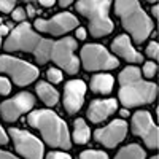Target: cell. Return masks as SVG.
<instances>
[{"label": "cell", "mask_w": 159, "mask_h": 159, "mask_svg": "<svg viewBox=\"0 0 159 159\" xmlns=\"http://www.w3.org/2000/svg\"><path fill=\"white\" fill-rule=\"evenodd\" d=\"M7 51H21L34 54L38 64L54 62L70 75L78 73L80 61L75 54L76 40L65 37L61 40H48L38 35L27 22H21L11 30L5 42Z\"/></svg>", "instance_id": "6da1fadb"}, {"label": "cell", "mask_w": 159, "mask_h": 159, "mask_svg": "<svg viewBox=\"0 0 159 159\" xmlns=\"http://www.w3.org/2000/svg\"><path fill=\"white\" fill-rule=\"evenodd\" d=\"M157 94L154 83L145 81L142 72L137 67H126L119 73V91L118 97L124 107H139V105L153 103Z\"/></svg>", "instance_id": "7a4b0ae2"}, {"label": "cell", "mask_w": 159, "mask_h": 159, "mask_svg": "<svg viewBox=\"0 0 159 159\" xmlns=\"http://www.w3.org/2000/svg\"><path fill=\"white\" fill-rule=\"evenodd\" d=\"M27 123L38 129L43 140L52 148H70V134L65 121L51 110H35L29 115Z\"/></svg>", "instance_id": "3957f363"}, {"label": "cell", "mask_w": 159, "mask_h": 159, "mask_svg": "<svg viewBox=\"0 0 159 159\" xmlns=\"http://www.w3.org/2000/svg\"><path fill=\"white\" fill-rule=\"evenodd\" d=\"M115 15L121 19L123 27L132 35L135 43H143L153 32V21L139 2H115Z\"/></svg>", "instance_id": "277c9868"}, {"label": "cell", "mask_w": 159, "mask_h": 159, "mask_svg": "<svg viewBox=\"0 0 159 159\" xmlns=\"http://www.w3.org/2000/svg\"><path fill=\"white\" fill-rule=\"evenodd\" d=\"M111 3L107 0H81L76 2V11L89 21V32L92 37H105L113 32L115 25L108 15Z\"/></svg>", "instance_id": "5b68a950"}, {"label": "cell", "mask_w": 159, "mask_h": 159, "mask_svg": "<svg viewBox=\"0 0 159 159\" xmlns=\"http://www.w3.org/2000/svg\"><path fill=\"white\" fill-rule=\"evenodd\" d=\"M80 59H81L83 67L89 72L111 70L119 65V61L111 52H108L107 48L102 45H96V43H89L83 46L81 52H80Z\"/></svg>", "instance_id": "8992f818"}, {"label": "cell", "mask_w": 159, "mask_h": 159, "mask_svg": "<svg viewBox=\"0 0 159 159\" xmlns=\"http://www.w3.org/2000/svg\"><path fill=\"white\" fill-rule=\"evenodd\" d=\"M0 72L8 73L18 86H27L38 78V69L35 65L13 56H0Z\"/></svg>", "instance_id": "52a82bcc"}, {"label": "cell", "mask_w": 159, "mask_h": 159, "mask_svg": "<svg viewBox=\"0 0 159 159\" xmlns=\"http://www.w3.org/2000/svg\"><path fill=\"white\" fill-rule=\"evenodd\" d=\"M10 137L13 139L16 151L25 159H43V143L35 135L24 129H10Z\"/></svg>", "instance_id": "ba28073f"}, {"label": "cell", "mask_w": 159, "mask_h": 159, "mask_svg": "<svg viewBox=\"0 0 159 159\" xmlns=\"http://www.w3.org/2000/svg\"><path fill=\"white\" fill-rule=\"evenodd\" d=\"M132 132L137 137H140L150 150L157 148V140H159L157 126L154 124L153 118L148 111L140 110L134 113V116H132Z\"/></svg>", "instance_id": "9c48e42d"}, {"label": "cell", "mask_w": 159, "mask_h": 159, "mask_svg": "<svg viewBox=\"0 0 159 159\" xmlns=\"http://www.w3.org/2000/svg\"><path fill=\"white\" fill-rule=\"evenodd\" d=\"M34 25L38 32H46L51 35H64L70 32L72 29L78 27V19L72 13H59V15L52 16L51 19L38 18L35 19Z\"/></svg>", "instance_id": "30bf717a"}, {"label": "cell", "mask_w": 159, "mask_h": 159, "mask_svg": "<svg viewBox=\"0 0 159 159\" xmlns=\"http://www.w3.org/2000/svg\"><path fill=\"white\" fill-rule=\"evenodd\" d=\"M34 105H35V100L30 92H19L13 99H8L0 103V115H2L5 121L13 123L25 111L32 110Z\"/></svg>", "instance_id": "8fae6325"}, {"label": "cell", "mask_w": 159, "mask_h": 159, "mask_svg": "<svg viewBox=\"0 0 159 159\" xmlns=\"http://www.w3.org/2000/svg\"><path fill=\"white\" fill-rule=\"evenodd\" d=\"M127 134V123L124 119H113V121L102 129L94 132V139L107 148H115L126 139Z\"/></svg>", "instance_id": "7c38bea8"}, {"label": "cell", "mask_w": 159, "mask_h": 159, "mask_svg": "<svg viewBox=\"0 0 159 159\" xmlns=\"http://www.w3.org/2000/svg\"><path fill=\"white\" fill-rule=\"evenodd\" d=\"M86 96V84L83 80H72L64 89V107L69 115H75L83 107Z\"/></svg>", "instance_id": "4fadbf2b"}, {"label": "cell", "mask_w": 159, "mask_h": 159, "mask_svg": "<svg viewBox=\"0 0 159 159\" xmlns=\"http://www.w3.org/2000/svg\"><path fill=\"white\" fill-rule=\"evenodd\" d=\"M111 51L116 56L123 57L124 61L132 62V64H140L143 61V56L139 51L134 49V46H132V43H130V38L127 35L116 37L113 40V43H111Z\"/></svg>", "instance_id": "5bb4252c"}, {"label": "cell", "mask_w": 159, "mask_h": 159, "mask_svg": "<svg viewBox=\"0 0 159 159\" xmlns=\"http://www.w3.org/2000/svg\"><path fill=\"white\" fill-rule=\"evenodd\" d=\"M118 108L116 99H103V100H94L91 102L88 108V118L92 123H102L105 121L110 115H113Z\"/></svg>", "instance_id": "9a60e30c"}, {"label": "cell", "mask_w": 159, "mask_h": 159, "mask_svg": "<svg viewBox=\"0 0 159 159\" xmlns=\"http://www.w3.org/2000/svg\"><path fill=\"white\" fill-rule=\"evenodd\" d=\"M115 84V80L108 73H99L91 78V91L97 94H110Z\"/></svg>", "instance_id": "2e32d148"}, {"label": "cell", "mask_w": 159, "mask_h": 159, "mask_svg": "<svg viewBox=\"0 0 159 159\" xmlns=\"http://www.w3.org/2000/svg\"><path fill=\"white\" fill-rule=\"evenodd\" d=\"M35 91L38 97L42 99L48 107H52V105H56L57 100H59V92L54 86H51L49 83H45V81H40L37 86H35Z\"/></svg>", "instance_id": "e0dca14e"}, {"label": "cell", "mask_w": 159, "mask_h": 159, "mask_svg": "<svg viewBox=\"0 0 159 159\" xmlns=\"http://www.w3.org/2000/svg\"><path fill=\"white\" fill-rule=\"evenodd\" d=\"M91 139V130L83 118H78L73 124V140L78 145H86Z\"/></svg>", "instance_id": "ac0fdd59"}, {"label": "cell", "mask_w": 159, "mask_h": 159, "mask_svg": "<svg viewBox=\"0 0 159 159\" xmlns=\"http://www.w3.org/2000/svg\"><path fill=\"white\" fill-rule=\"evenodd\" d=\"M145 150L137 143H130L127 147L121 148L115 156V159H145Z\"/></svg>", "instance_id": "d6986e66"}, {"label": "cell", "mask_w": 159, "mask_h": 159, "mask_svg": "<svg viewBox=\"0 0 159 159\" xmlns=\"http://www.w3.org/2000/svg\"><path fill=\"white\" fill-rule=\"evenodd\" d=\"M80 159H108V156L103 151H96V150H88L80 154Z\"/></svg>", "instance_id": "ffe728a7"}, {"label": "cell", "mask_w": 159, "mask_h": 159, "mask_svg": "<svg viewBox=\"0 0 159 159\" xmlns=\"http://www.w3.org/2000/svg\"><path fill=\"white\" fill-rule=\"evenodd\" d=\"M46 76H48V80H49L51 83H61V81H62V72H61L59 69H56V67L48 69Z\"/></svg>", "instance_id": "44dd1931"}, {"label": "cell", "mask_w": 159, "mask_h": 159, "mask_svg": "<svg viewBox=\"0 0 159 159\" xmlns=\"http://www.w3.org/2000/svg\"><path fill=\"white\" fill-rule=\"evenodd\" d=\"M156 70H157V67H156L154 62H147L143 65V75L147 78H153L156 75Z\"/></svg>", "instance_id": "7402d4cb"}, {"label": "cell", "mask_w": 159, "mask_h": 159, "mask_svg": "<svg viewBox=\"0 0 159 159\" xmlns=\"http://www.w3.org/2000/svg\"><path fill=\"white\" fill-rule=\"evenodd\" d=\"M11 92V84L7 78L0 76V96H7Z\"/></svg>", "instance_id": "603a6c76"}, {"label": "cell", "mask_w": 159, "mask_h": 159, "mask_svg": "<svg viewBox=\"0 0 159 159\" xmlns=\"http://www.w3.org/2000/svg\"><path fill=\"white\" fill-rule=\"evenodd\" d=\"M147 56H150L151 59H157L159 57V46L156 42H151L147 48Z\"/></svg>", "instance_id": "cb8c5ba5"}, {"label": "cell", "mask_w": 159, "mask_h": 159, "mask_svg": "<svg viewBox=\"0 0 159 159\" xmlns=\"http://www.w3.org/2000/svg\"><path fill=\"white\" fill-rule=\"evenodd\" d=\"M15 7H16L15 2H5V0H0V11L2 13H10V11L15 10Z\"/></svg>", "instance_id": "d4e9b609"}, {"label": "cell", "mask_w": 159, "mask_h": 159, "mask_svg": "<svg viewBox=\"0 0 159 159\" xmlns=\"http://www.w3.org/2000/svg\"><path fill=\"white\" fill-rule=\"evenodd\" d=\"M11 13H13V19H15V21L24 22V19H25V11H24V8H15Z\"/></svg>", "instance_id": "484cf974"}, {"label": "cell", "mask_w": 159, "mask_h": 159, "mask_svg": "<svg viewBox=\"0 0 159 159\" xmlns=\"http://www.w3.org/2000/svg\"><path fill=\"white\" fill-rule=\"evenodd\" d=\"M46 159H72L67 153H62V151H51L48 153Z\"/></svg>", "instance_id": "4316f807"}, {"label": "cell", "mask_w": 159, "mask_h": 159, "mask_svg": "<svg viewBox=\"0 0 159 159\" xmlns=\"http://www.w3.org/2000/svg\"><path fill=\"white\" fill-rule=\"evenodd\" d=\"M7 143H8L7 132H5V129L2 127V124H0V145H7Z\"/></svg>", "instance_id": "83f0119b"}, {"label": "cell", "mask_w": 159, "mask_h": 159, "mask_svg": "<svg viewBox=\"0 0 159 159\" xmlns=\"http://www.w3.org/2000/svg\"><path fill=\"white\" fill-rule=\"evenodd\" d=\"M0 159H19V157H16V156L10 154L8 151H3V150H0Z\"/></svg>", "instance_id": "f1b7e54d"}, {"label": "cell", "mask_w": 159, "mask_h": 159, "mask_svg": "<svg viewBox=\"0 0 159 159\" xmlns=\"http://www.w3.org/2000/svg\"><path fill=\"white\" fill-rule=\"evenodd\" d=\"M76 37H78L80 40H84V38H86V30H84L83 27H76Z\"/></svg>", "instance_id": "f546056e"}, {"label": "cell", "mask_w": 159, "mask_h": 159, "mask_svg": "<svg viewBox=\"0 0 159 159\" xmlns=\"http://www.w3.org/2000/svg\"><path fill=\"white\" fill-rule=\"evenodd\" d=\"M8 32H10L8 25H5V24L0 25V37H2V35H8Z\"/></svg>", "instance_id": "4dcf8cb0"}, {"label": "cell", "mask_w": 159, "mask_h": 159, "mask_svg": "<svg viewBox=\"0 0 159 159\" xmlns=\"http://www.w3.org/2000/svg\"><path fill=\"white\" fill-rule=\"evenodd\" d=\"M40 3H42V7H46V8H49V7H52V5H54L56 2H52V0H42Z\"/></svg>", "instance_id": "1f68e13d"}, {"label": "cell", "mask_w": 159, "mask_h": 159, "mask_svg": "<svg viewBox=\"0 0 159 159\" xmlns=\"http://www.w3.org/2000/svg\"><path fill=\"white\" fill-rule=\"evenodd\" d=\"M25 10H27V16H30V18H34V16H35V8H34L32 5H29Z\"/></svg>", "instance_id": "d6a6232c"}, {"label": "cell", "mask_w": 159, "mask_h": 159, "mask_svg": "<svg viewBox=\"0 0 159 159\" xmlns=\"http://www.w3.org/2000/svg\"><path fill=\"white\" fill-rule=\"evenodd\" d=\"M157 10H159V7H157V5H154V7H153V16H154V19L157 18Z\"/></svg>", "instance_id": "836d02e7"}, {"label": "cell", "mask_w": 159, "mask_h": 159, "mask_svg": "<svg viewBox=\"0 0 159 159\" xmlns=\"http://www.w3.org/2000/svg\"><path fill=\"white\" fill-rule=\"evenodd\" d=\"M59 5H61V7H69L70 2H59Z\"/></svg>", "instance_id": "e575fe53"}, {"label": "cell", "mask_w": 159, "mask_h": 159, "mask_svg": "<svg viewBox=\"0 0 159 159\" xmlns=\"http://www.w3.org/2000/svg\"><path fill=\"white\" fill-rule=\"evenodd\" d=\"M127 115H129L127 110H121V116H127Z\"/></svg>", "instance_id": "d590c367"}, {"label": "cell", "mask_w": 159, "mask_h": 159, "mask_svg": "<svg viewBox=\"0 0 159 159\" xmlns=\"http://www.w3.org/2000/svg\"><path fill=\"white\" fill-rule=\"evenodd\" d=\"M0 46H2V37H0Z\"/></svg>", "instance_id": "8d00e7d4"}, {"label": "cell", "mask_w": 159, "mask_h": 159, "mask_svg": "<svg viewBox=\"0 0 159 159\" xmlns=\"http://www.w3.org/2000/svg\"><path fill=\"white\" fill-rule=\"evenodd\" d=\"M151 159H157V156H153V157H151Z\"/></svg>", "instance_id": "74e56055"}]
</instances>
